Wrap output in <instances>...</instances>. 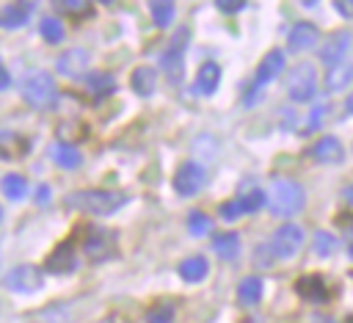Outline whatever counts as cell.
<instances>
[{"instance_id":"obj_18","label":"cell","mask_w":353,"mask_h":323,"mask_svg":"<svg viewBox=\"0 0 353 323\" xmlns=\"http://www.w3.org/2000/svg\"><path fill=\"white\" fill-rule=\"evenodd\" d=\"M218 83H221V69H218V63H204V66L199 69L196 80H193V94L207 97V94H212V91L218 88Z\"/></svg>"},{"instance_id":"obj_15","label":"cell","mask_w":353,"mask_h":323,"mask_svg":"<svg viewBox=\"0 0 353 323\" xmlns=\"http://www.w3.org/2000/svg\"><path fill=\"white\" fill-rule=\"evenodd\" d=\"M33 14V3H8L0 8V28L6 30H14V28H22Z\"/></svg>"},{"instance_id":"obj_28","label":"cell","mask_w":353,"mask_h":323,"mask_svg":"<svg viewBox=\"0 0 353 323\" xmlns=\"http://www.w3.org/2000/svg\"><path fill=\"white\" fill-rule=\"evenodd\" d=\"M353 80V63H339L328 72V80H325V88L328 91H342L345 86H350Z\"/></svg>"},{"instance_id":"obj_19","label":"cell","mask_w":353,"mask_h":323,"mask_svg":"<svg viewBox=\"0 0 353 323\" xmlns=\"http://www.w3.org/2000/svg\"><path fill=\"white\" fill-rule=\"evenodd\" d=\"M130 86H132L135 94L149 97V94H154V88H157V72H154L152 66H138V69L132 72V77H130Z\"/></svg>"},{"instance_id":"obj_34","label":"cell","mask_w":353,"mask_h":323,"mask_svg":"<svg viewBox=\"0 0 353 323\" xmlns=\"http://www.w3.org/2000/svg\"><path fill=\"white\" fill-rule=\"evenodd\" d=\"M325 110H328V108H325V102H317V105L309 110V119H306L303 130H306V133H314V130L323 124V119H325Z\"/></svg>"},{"instance_id":"obj_38","label":"cell","mask_w":353,"mask_h":323,"mask_svg":"<svg viewBox=\"0 0 353 323\" xmlns=\"http://www.w3.org/2000/svg\"><path fill=\"white\" fill-rule=\"evenodd\" d=\"M8 86H11V77H8V72L0 66V91H6Z\"/></svg>"},{"instance_id":"obj_10","label":"cell","mask_w":353,"mask_h":323,"mask_svg":"<svg viewBox=\"0 0 353 323\" xmlns=\"http://www.w3.org/2000/svg\"><path fill=\"white\" fill-rule=\"evenodd\" d=\"M262 204H265V193H262L259 188H251V190L240 193L237 199L223 202V204H221V218H223V221H234V218L243 215V213H256Z\"/></svg>"},{"instance_id":"obj_3","label":"cell","mask_w":353,"mask_h":323,"mask_svg":"<svg viewBox=\"0 0 353 323\" xmlns=\"http://www.w3.org/2000/svg\"><path fill=\"white\" fill-rule=\"evenodd\" d=\"M19 91H22V99L28 105H33V108H50L55 102V97H58V86H55L52 75L41 72V69L28 72L22 86H19Z\"/></svg>"},{"instance_id":"obj_41","label":"cell","mask_w":353,"mask_h":323,"mask_svg":"<svg viewBox=\"0 0 353 323\" xmlns=\"http://www.w3.org/2000/svg\"><path fill=\"white\" fill-rule=\"evenodd\" d=\"M347 246H350V257H353V235H350V240H347Z\"/></svg>"},{"instance_id":"obj_40","label":"cell","mask_w":353,"mask_h":323,"mask_svg":"<svg viewBox=\"0 0 353 323\" xmlns=\"http://www.w3.org/2000/svg\"><path fill=\"white\" fill-rule=\"evenodd\" d=\"M345 108H347V113H353V94L347 97V102H345Z\"/></svg>"},{"instance_id":"obj_16","label":"cell","mask_w":353,"mask_h":323,"mask_svg":"<svg viewBox=\"0 0 353 323\" xmlns=\"http://www.w3.org/2000/svg\"><path fill=\"white\" fill-rule=\"evenodd\" d=\"M312 157H314L317 163H339V160L345 157V149H342L339 138H334V135H323V138L312 146Z\"/></svg>"},{"instance_id":"obj_9","label":"cell","mask_w":353,"mask_h":323,"mask_svg":"<svg viewBox=\"0 0 353 323\" xmlns=\"http://www.w3.org/2000/svg\"><path fill=\"white\" fill-rule=\"evenodd\" d=\"M41 284H44V276H41V271L36 265H17V268H11L6 273V287L11 293L28 295V293L41 290Z\"/></svg>"},{"instance_id":"obj_17","label":"cell","mask_w":353,"mask_h":323,"mask_svg":"<svg viewBox=\"0 0 353 323\" xmlns=\"http://www.w3.org/2000/svg\"><path fill=\"white\" fill-rule=\"evenodd\" d=\"M74 262H77V254H74L72 243L66 240V243H61L47 257V271H52V273H69V271H74Z\"/></svg>"},{"instance_id":"obj_13","label":"cell","mask_w":353,"mask_h":323,"mask_svg":"<svg viewBox=\"0 0 353 323\" xmlns=\"http://www.w3.org/2000/svg\"><path fill=\"white\" fill-rule=\"evenodd\" d=\"M295 293H298L303 301H309V304H323V301H328V287H325V282H323L320 273H306V276H301V279L295 282Z\"/></svg>"},{"instance_id":"obj_22","label":"cell","mask_w":353,"mask_h":323,"mask_svg":"<svg viewBox=\"0 0 353 323\" xmlns=\"http://www.w3.org/2000/svg\"><path fill=\"white\" fill-rule=\"evenodd\" d=\"M212 248L221 260H234L240 251V235L237 232H221L212 237Z\"/></svg>"},{"instance_id":"obj_33","label":"cell","mask_w":353,"mask_h":323,"mask_svg":"<svg viewBox=\"0 0 353 323\" xmlns=\"http://www.w3.org/2000/svg\"><path fill=\"white\" fill-rule=\"evenodd\" d=\"M174 320V306L171 304H154L146 312V323H171Z\"/></svg>"},{"instance_id":"obj_8","label":"cell","mask_w":353,"mask_h":323,"mask_svg":"<svg viewBox=\"0 0 353 323\" xmlns=\"http://www.w3.org/2000/svg\"><path fill=\"white\" fill-rule=\"evenodd\" d=\"M113 248H116V235L102 229V226H88L85 229V237H83V251L88 260H108L113 257Z\"/></svg>"},{"instance_id":"obj_20","label":"cell","mask_w":353,"mask_h":323,"mask_svg":"<svg viewBox=\"0 0 353 323\" xmlns=\"http://www.w3.org/2000/svg\"><path fill=\"white\" fill-rule=\"evenodd\" d=\"M50 155H52L55 166H61V168H77V166L83 163L80 149L72 146V144H52V146H50Z\"/></svg>"},{"instance_id":"obj_35","label":"cell","mask_w":353,"mask_h":323,"mask_svg":"<svg viewBox=\"0 0 353 323\" xmlns=\"http://www.w3.org/2000/svg\"><path fill=\"white\" fill-rule=\"evenodd\" d=\"M55 6L66 14H88L91 11V3H74V0H63V3H55Z\"/></svg>"},{"instance_id":"obj_6","label":"cell","mask_w":353,"mask_h":323,"mask_svg":"<svg viewBox=\"0 0 353 323\" xmlns=\"http://www.w3.org/2000/svg\"><path fill=\"white\" fill-rule=\"evenodd\" d=\"M303 240H306V235L298 224H284L270 235V254L279 257V260H290V257L298 254Z\"/></svg>"},{"instance_id":"obj_23","label":"cell","mask_w":353,"mask_h":323,"mask_svg":"<svg viewBox=\"0 0 353 323\" xmlns=\"http://www.w3.org/2000/svg\"><path fill=\"white\" fill-rule=\"evenodd\" d=\"M259 298H262V279L259 276H245L237 284V301L243 306H254V304H259Z\"/></svg>"},{"instance_id":"obj_5","label":"cell","mask_w":353,"mask_h":323,"mask_svg":"<svg viewBox=\"0 0 353 323\" xmlns=\"http://www.w3.org/2000/svg\"><path fill=\"white\" fill-rule=\"evenodd\" d=\"M317 91V72L312 63H298L290 75H287V94L295 102H306L312 99Z\"/></svg>"},{"instance_id":"obj_39","label":"cell","mask_w":353,"mask_h":323,"mask_svg":"<svg viewBox=\"0 0 353 323\" xmlns=\"http://www.w3.org/2000/svg\"><path fill=\"white\" fill-rule=\"evenodd\" d=\"M36 196H39V204H44V202H47V196H50V190H47V188H39V193H36Z\"/></svg>"},{"instance_id":"obj_27","label":"cell","mask_w":353,"mask_h":323,"mask_svg":"<svg viewBox=\"0 0 353 323\" xmlns=\"http://www.w3.org/2000/svg\"><path fill=\"white\" fill-rule=\"evenodd\" d=\"M85 83H88V88H91V94H94L97 99L113 94V88H116V83H113V77H110L108 72H91V75L85 77Z\"/></svg>"},{"instance_id":"obj_24","label":"cell","mask_w":353,"mask_h":323,"mask_svg":"<svg viewBox=\"0 0 353 323\" xmlns=\"http://www.w3.org/2000/svg\"><path fill=\"white\" fill-rule=\"evenodd\" d=\"M85 63H88V52H85V50H80V47L66 50V52L58 58V69H61L63 75H77V72H83V69H85Z\"/></svg>"},{"instance_id":"obj_11","label":"cell","mask_w":353,"mask_h":323,"mask_svg":"<svg viewBox=\"0 0 353 323\" xmlns=\"http://www.w3.org/2000/svg\"><path fill=\"white\" fill-rule=\"evenodd\" d=\"M350 41H353L350 30H336V33L325 36L323 44H320V50H317V52H320V61H325V63H331V66H339L342 58H345L347 50H350Z\"/></svg>"},{"instance_id":"obj_26","label":"cell","mask_w":353,"mask_h":323,"mask_svg":"<svg viewBox=\"0 0 353 323\" xmlns=\"http://www.w3.org/2000/svg\"><path fill=\"white\" fill-rule=\"evenodd\" d=\"M207 260L204 257H188V260H182L179 262V276L185 279V282H201L204 276H207Z\"/></svg>"},{"instance_id":"obj_14","label":"cell","mask_w":353,"mask_h":323,"mask_svg":"<svg viewBox=\"0 0 353 323\" xmlns=\"http://www.w3.org/2000/svg\"><path fill=\"white\" fill-rule=\"evenodd\" d=\"M317 39H320V33H317V28H314L312 22H298V25L290 30L287 44H290L292 52H306V50H312V47L317 44Z\"/></svg>"},{"instance_id":"obj_25","label":"cell","mask_w":353,"mask_h":323,"mask_svg":"<svg viewBox=\"0 0 353 323\" xmlns=\"http://www.w3.org/2000/svg\"><path fill=\"white\" fill-rule=\"evenodd\" d=\"M0 190H3L6 199L19 202V199H25V193H28V182H25L22 174H3V179H0Z\"/></svg>"},{"instance_id":"obj_1","label":"cell","mask_w":353,"mask_h":323,"mask_svg":"<svg viewBox=\"0 0 353 323\" xmlns=\"http://www.w3.org/2000/svg\"><path fill=\"white\" fill-rule=\"evenodd\" d=\"M66 202L77 210H85L91 215H110L116 210H121L127 204V193L121 190H77V193H69Z\"/></svg>"},{"instance_id":"obj_30","label":"cell","mask_w":353,"mask_h":323,"mask_svg":"<svg viewBox=\"0 0 353 323\" xmlns=\"http://www.w3.org/2000/svg\"><path fill=\"white\" fill-rule=\"evenodd\" d=\"M312 248H314V254H320V257H328V254H334V251L339 248V243H336V237H334L331 232H325V229H317V232L312 235Z\"/></svg>"},{"instance_id":"obj_36","label":"cell","mask_w":353,"mask_h":323,"mask_svg":"<svg viewBox=\"0 0 353 323\" xmlns=\"http://www.w3.org/2000/svg\"><path fill=\"white\" fill-rule=\"evenodd\" d=\"M215 6H218L221 11H226V14H234V11H243L248 3H245V0H215Z\"/></svg>"},{"instance_id":"obj_2","label":"cell","mask_w":353,"mask_h":323,"mask_svg":"<svg viewBox=\"0 0 353 323\" xmlns=\"http://www.w3.org/2000/svg\"><path fill=\"white\" fill-rule=\"evenodd\" d=\"M303 202H306V193H303V188L298 182H292V179H276L270 185L268 204H270L273 215H281V218L295 215L303 207Z\"/></svg>"},{"instance_id":"obj_32","label":"cell","mask_w":353,"mask_h":323,"mask_svg":"<svg viewBox=\"0 0 353 323\" xmlns=\"http://www.w3.org/2000/svg\"><path fill=\"white\" fill-rule=\"evenodd\" d=\"M210 226H212L210 215H204V213H199V210H193V213L188 215V229H190V235L201 237V235H207V232H210Z\"/></svg>"},{"instance_id":"obj_42","label":"cell","mask_w":353,"mask_h":323,"mask_svg":"<svg viewBox=\"0 0 353 323\" xmlns=\"http://www.w3.org/2000/svg\"><path fill=\"white\" fill-rule=\"evenodd\" d=\"M0 224H3V207H0Z\"/></svg>"},{"instance_id":"obj_4","label":"cell","mask_w":353,"mask_h":323,"mask_svg":"<svg viewBox=\"0 0 353 323\" xmlns=\"http://www.w3.org/2000/svg\"><path fill=\"white\" fill-rule=\"evenodd\" d=\"M188 41H190V28H176L171 41L165 44L163 55H160V63H163V72L171 83H179L182 80V72H185V50H188Z\"/></svg>"},{"instance_id":"obj_29","label":"cell","mask_w":353,"mask_h":323,"mask_svg":"<svg viewBox=\"0 0 353 323\" xmlns=\"http://www.w3.org/2000/svg\"><path fill=\"white\" fill-rule=\"evenodd\" d=\"M149 14H152V19H154V25H157V28H168V25L174 22L176 8H174V3L152 0V3H149Z\"/></svg>"},{"instance_id":"obj_37","label":"cell","mask_w":353,"mask_h":323,"mask_svg":"<svg viewBox=\"0 0 353 323\" xmlns=\"http://www.w3.org/2000/svg\"><path fill=\"white\" fill-rule=\"evenodd\" d=\"M334 6H336V11L342 17H353V0H336Z\"/></svg>"},{"instance_id":"obj_21","label":"cell","mask_w":353,"mask_h":323,"mask_svg":"<svg viewBox=\"0 0 353 323\" xmlns=\"http://www.w3.org/2000/svg\"><path fill=\"white\" fill-rule=\"evenodd\" d=\"M28 152V141L17 133H8V130H0V157L6 160H14L19 155Z\"/></svg>"},{"instance_id":"obj_12","label":"cell","mask_w":353,"mask_h":323,"mask_svg":"<svg viewBox=\"0 0 353 323\" xmlns=\"http://www.w3.org/2000/svg\"><path fill=\"white\" fill-rule=\"evenodd\" d=\"M284 72V50H270L262 61H259V66H256V72H254V83H251V94L256 91V88H262V86H268V83H273L279 75Z\"/></svg>"},{"instance_id":"obj_7","label":"cell","mask_w":353,"mask_h":323,"mask_svg":"<svg viewBox=\"0 0 353 323\" xmlns=\"http://www.w3.org/2000/svg\"><path fill=\"white\" fill-rule=\"evenodd\" d=\"M204 182H207V171H204V166L196 163V160L182 163V166L176 168V174H174V190H176L179 196H196V193L204 188Z\"/></svg>"},{"instance_id":"obj_31","label":"cell","mask_w":353,"mask_h":323,"mask_svg":"<svg viewBox=\"0 0 353 323\" xmlns=\"http://www.w3.org/2000/svg\"><path fill=\"white\" fill-rule=\"evenodd\" d=\"M39 33H41L44 41H50V44L63 41V25H61L55 17H44V19L39 22Z\"/></svg>"}]
</instances>
